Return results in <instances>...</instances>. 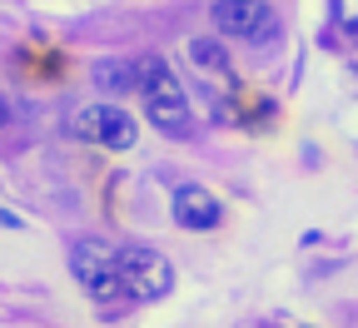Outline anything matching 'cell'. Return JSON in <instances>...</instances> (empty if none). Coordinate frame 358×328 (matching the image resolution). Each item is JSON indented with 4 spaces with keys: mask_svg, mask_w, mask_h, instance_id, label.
<instances>
[{
    "mask_svg": "<svg viewBox=\"0 0 358 328\" xmlns=\"http://www.w3.org/2000/svg\"><path fill=\"white\" fill-rule=\"evenodd\" d=\"M0 224H6V229H20V219H15L10 209H0Z\"/></svg>",
    "mask_w": 358,
    "mask_h": 328,
    "instance_id": "obj_9",
    "label": "cell"
},
{
    "mask_svg": "<svg viewBox=\"0 0 358 328\" xmlns=\"http://www.w3.org/2000/svg\"><path fill=\"white\" fill-rule=\"evenodd\" d=\"M189 60L199 65V70H209V75H224V70H229V55H224V45L219 40H189Z\"/></svg>",
    "mask_w": 358,
    "mask_h": 328,
    "instance_id": "obj_8",
    "label": "cell"
},
{
    "mask_svg": "<svg viewBox=\"0 0 358 328\" xmlns=\"http://www.w3.org/2000/svg\"><path fill=\"white\" fill-rule=\"evenodd\" d=\"M140 95H145V115H150L155 129H164V134H185V129L194 124L185 85H179V75H174L159 55L140 60Z\"/></svg>",
    "mask_w": 358,
    "mask_h": 328,
    "instance_id": "obj_1",
    "label": "cell"
},
{
    "mask_svg": "<svg viewBox=\"0 0 358 328\" xmlns=\"http://www.w3.org/2000/svg\"><path fill=\"white\" fill-rule=\"evenodd\" d=\"M95 85L110 90V95H129V90H140V70L124 65V60H100L95 65Z\"/></svg>",
    "mask_w": 358,
    "mask_h": 328,
    "instance_id": "obj_7",
    "label": "cell"
},
{
    "mask_svg": "<svg viewBox=\"0 0 358 328\" xmlns=\"http://www.w3.org/2000/svg\"><path fill=\"white\" fill-rule=\"evenodd\" d=\"M174 224L185 229H214L219 224V199L204 184H179L174 190Z\"/></svg>",
    "mask_w": 358,
    "mask_h": 328,
    "instance_id": "obj_6",
    "label": "cell"
},
{
    "mask_svg": "<svg viewBox=\"0 0 358 328\" xmlns=\"http://www.w3.org/2000/svg\"><path fill=\"white\" fill-rule=\"evenodd\" d=\"M120 278H124V294L129 299H164L174 289V269L159 249L145 244H124L120 249Z\"/></svg>",
    "mask_w": 358,
    "mask_h": 328,
    "instance_id": "obj_5",
    "label": "cell"
},
{
    "mask_svg": "<svg viewBox=\"0 0 358 328\" xmlns=\"http://www.w3.org/2000/svg\"><path fill=\"white\" fill-rule=\"evenodd\" d=\"M70 134L85 145H105V150H134L140 124H134L120 105H80L70 115Z\"/></svg>",
    "mask_w": 358,
    "mask_h": 328,
    "instance_id": "obj_4",
    "label": "cell"
},
{
    "mask_svg": "<svg viewBox=\"0 0 358 328\" xmlns=\"http://www.w3.org/2000/svg\"><path fill=\"white\" fill-rule=\"evenodd\" d=\"M214 30L224 40H244V45H274L279 40V15L268 0H214Z\"/></svg>",
    "mask_w": 358,
    "mask_h": 328,
    "instance_id": "obj_3",
    "label": "cell"
},
{
    "mask_svg": "<svg viewBox=\"0 0 358 328\" xmlns=\"http://www.w3.org/2000/svg\"><path fill=\"white\" fill-rule=\"evenodd\" d=\"M6 115H10V110H6V95H0V124H6Z\"/></svg>",
    "mask_w": 358,
    "mask_h": 328,
    "instance_id": "obj_10",
    "label": "cell"
},
{
    "mask_svg": "<svg viewBox=\"0 0 358 328\" xmlns=\"http://www.w3.org/2000/svg\"><path fill=\"white\" fill-rule=\"evenodd\" d=\"M70 269H75L80 284L90 289V299H95V304H120V299H129V294H124V278H120V249H110L105 239H75Z\"/></svg>",
    "mask_w": 358,
    "mask_h": 328,
    "instance_id": "obj_2",
    "label": "cell"
}]
</instances>
